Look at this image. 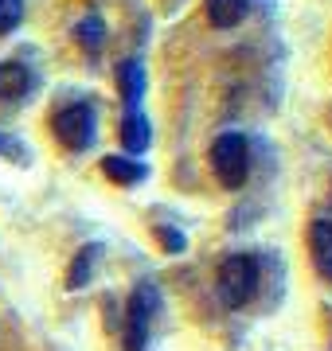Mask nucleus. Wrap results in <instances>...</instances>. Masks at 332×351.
I'll return each instance as SVG.
<instances>
[{"label":"nucleus","instance_id":"1","mask_svg":"<svg viewBox=\"0 0 332 351\" xmlns=\"http://www.w3.org/2000/svg\"><path fill=\"white\" fill-rule=\"evenodd\" d=\"M258 281H262V265L254 254H230L219 265V297L227 308H246L254 301Z\"/></svg>","mask_w":332,"mask_h":351},{"label":"nucleus","instance_id":"2","mask_svg":"<svg viewBox=\"0 0 332 351\" xmlns=\"http://www.w3.org/2000/svg\"><path fill=\"white\" fill-rule=\"evenodd\" d=\"M207 160H211V172L223 188H243L246 176H250V141L243 133H219Z\"/></svg>","mask_w":332,"mask_h":351},{"label":"nucleus","instance_id":"3","mask_svg":"<svg viewBox=\"0 0 332 351\" xmlns=\"http://www.w3.org/2000/svg\"><path fill=\"white\" fill-rule=\"evenodd\" d=\"M51 129L59 137V145H67L71 152H86L94 145V137H98V110L90 101H75V106L55 113Z\"/></svg>","mask_w":332,"mask_h":351},{"label":"nucleus","instance_id":"4","mask_svg":"<svg viewBox=\"0 0 332 351\" xmlns=\"http://www.w3.org/2000/svg\"><path fill=\"white\" fill-rule=\"evenodd\" d=\"M153 304H156V293L153 285H137L129 293V304H126V332H121V348L126 351H145L149 343V324H153Z\"/></svg>","mask_w":332,"mask_h":351},{"label":"nucleus","instance_id":"5","mask_svg":"<svg viewBox=\"0 0 332 351\" xmlns=\"http://www.w3.org/2000/svg\"><path fill=\"white\" fill-rule=\"evenodd\" d=\"M117 137H121V149L129 156H141V152L153 145V125H149V117L141 110H129L121 121H117Z\"/></svg>","mask_w":332,"mask_h":351},{"label":"nucleus","instance_id":"6","mask_svg":"<svg viewBox=\"0 0 332 351\" xmlns=\"http://www.w3.org/2000/svg\"><path fill=\"white\" fill-rule=\"evenodd\" d=\"M309 250H313V265L324 281H332V223L317 219L309 226Z\"/></svg>","mask_w":332,"mask_h":351},{"label":"nucleus","instance_id":"7","mask_svg":"<svg viewBox=\"0 0 332 351\" xmlns=\"http://www.w3.org/2000/svg\"><path fill=\"white\" fill-rule=\"evenodd\" d=\"M117 90H121L126 110H137L141 94H145V66H141V59H126V63H117Z\"/></svg>","mask_w":332,"mask_h":351},{"label":"nucleus","instance_id":"8","mask_svg":"<svg viewBox=\"0 0 332 351\" xmlns=\"http://www.w3.org/2000/svg\"><path fill=\"white\" fill-rule=\"evenodd\" d=\"M32 86H36V75L24 63H0V101L24 98Z\"/></svg>","mask_w":332,"mask_h":351},{"label":"nucleus","instance_id":"9","mask_svg":"<svg viewBox=\"0 0 332 351\" xmlns=\"http://www.w3.org/2000/svg\"><path fill=\"white\" fill-rule=\"evenodd\" d=\"M102 172L114 180V184H121V188H133V184H141L145 176H149V168L137 160V156H106L102 160Z\"/></svg>","mask_w":332,"mask_h":351},{"label":"nucleus","instance_id":"10","mask_svg":"<svg viewBox=\"0 0 332 351\" xmlns=\"http://www.w3.org/2000/svg\"><path fill=\"white\" fill-rule=\"evenodd\" d=\"M75 43L86 55H102V47H106V20L98 12H90V16H82L75 24Z\"/></svg>","mask_w":332,"mask_h":351},{"label":"nucleus","instance_id":"11","mask_svg":"<svg viewBox=\"0 0 332 351\" xmlns=\"http://www.w3.org/2000/svg\"><path fill=\"white\" fill-rule=\"evenodd\" d=\"M204 8H207V20L227 32V27L243 24V16H246V8H250V0H204Z\"/></svg>","mask_w":332,"mask_h":351},{"label":"nucleus","instance_id":"12","mask_svg":"<svg viewBox=\"0 0 332 351\" xmlns=\"http://www.w3.org/2000/svg\"><path fill=\"white\" fill-rule=\"evenodd\" d=\"M98 258H102V246H82L71 262V274H67V289H82L90 281V274L98 269Z\"/></svg>","mask_w":332,"mask_h":351},{"label":"nucleus","instance_id":"13","mask_svg":"<svg viewBox=\"0 0 332 351\" xmlns=\"http://www.w3.org/2000/svg\"><path fill=\"white\" fill-rule=\"evenodd\" d=\"M24 20V0H0V36L16 32Z\"/></svg>","mask_w":332,"mask_h":351},{"label":"nucleus","instance_id":"14","mask_svg":"<svg viewBox=\"0 0 332 351\" xmlns=\"http://www.w3.org/2000/svg\"><path fill=\"white\" fill-rule=\"evenodd\" d=\"M0 156H8V160L24 164V160H27V149H24V145H20L16 137H8V133H0Z\"/></svg>","mask_w":332,"mask_h":351},{"label":"nucleus","instance_id":"15","mask_svg":"<svg viewBox=\"0 0 332 351\" xmlns=\"http://www.w3.org/2000/svg\"><path fill=\"white\" fill-rule=\"evenodd\" d=\"M156 234H161V242H165L168 254H180L184 246H188V239H184L180 230H172V226H156Z\"/></svg>","mask_w":332,"mask_h":351}]
</instances>
